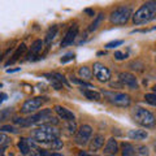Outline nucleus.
Returning <instances> with one entry per match:
<instances>
[{"mask_svg": "<svg viewBox=\"0 0 156 156\" xmlns=\"http://www.w3.org/2000/svg\"><path fill=\"white\" fill-rule=\"evenodd\" d=\"M134 25H146L156 18V2H147L143 5H140L133 16Z\"/></svg>", "mask_w": 156, "mask_h": 156, "instance_id": "1", "label": "nucleus"}, {"mask_svg": "<svg viewBox=\"0 0 156 156\" xmlns=\"http://www.w3.org/2000/svg\"><path fill=\"white\" fill-rule=\"evenodd\" d=\"M31 136H33L34 140H37L39 143H51L52 140L58 139V136H60V130L56 129L55 126L43 125L41 128L33 130Z\"/></svg>", "mask_w": 156, "mask_h": 156, "instance_id": "2", "label": "nucleus"}, {"mask_svg": "<svg viewBox=\"0 0 156 156\" xmlns=\"http://www.w3.org/2000/svg\"><path fill=\"white\" fill-rule=\"evenodd\" d=\"M131 116H133V120L136 124L140 125V126H146V128L154 126L156 122L154 113H151L150 111L142 108V107H136V108H134Z\"/></svg>", "mask_w": 156, "mask_h": 156, "instance_id": "3", "label": "nucleus"}, {"mask_svg": "<svg viewBox=\"0 0 156 156\" xmlns=\"http://www.w3.org/2000/svg\"><path fill=\"white\" fill-rule=\"evenodd\" d=\"M131 16H133L131 8L126 7V5H121L111 12L109 21H111V23H113V25H125L130 20Z\"/></svg>", "mask_w": 156, "mask_h": 156, "instance_id": "4", "label": "nucleus"}, {"mask_svg": "<svg viewBox=\"0 0 156 156\" xmlns=\"http://www.w3.org/2000/svg\"><path fill=\"white\" fill-rule=\"evenodd\" d=\"M107 100L113 105L121 107V108H128L131 104V98L125 92H115V91H103Z\"/></svg>", "mask_w": 156, "mask_h": 156, "instance_id": "5", "label": "nucleus"}, {"mask_svg": "<svg viewBox=\"0 0 156 156\" xmlns=\"http://www.w3.org/2000/svg\"><path fill=\"white\" fill-rule=\"evenodd\" d=\"M44 99L46 98H42V96H37V98H33V99H27L21 107V113L26 115V113H33V112L38 111L42 107V104L44 103Z\"/></svg>", "mask_w": 156, "mask_h": 156, "instance_id": "6", "label": "nucleus"}, {"mask_svg": "<svg viewBox=\"0 0 156 156\" xmlns=\"http://www.w3.org/2000/svg\"><path fill=\"white\" fill-rule=\"evenodd\" d=\"M92 135V128L90 125H82L80 126V129L77 130L76 134V143L80 146H86L89 143V140Z\"/></svg>", "mask_w": 156, "mask_h": 156, "instance_id": "7", "label": "nucleus"}, {"mask_svg": "<svg viewBox=\"0 0 156 156\" xmlns=\"http://www.w3.org/2000/svg\"><path fill=\"white\" fill-rule=\"evenodd\" d=\"M94 69H92V73H94L95 78L99 82H108L109 78H111V70L107 68L104 64H101V62H95L94 64Z\"/></svg>", "mask_w": 156, "mask_h": 156, "instance_id": "8", "label": "nucleus"}, {"mask_svg": "<svg viewBox=\"0 0 156 156\" xmlns=\"http://www.w3.org/2000/svg\"><path fill=\"white\" fill-rule=\"evenodd\" d=\"M119 81L121 85H125L128 86L129 89L131 90H136L139 89V85H138V81H136V78L134 74H131V73H128V72H121L119 74Z\"/></svg>", "mask_w": 156, "mask_h": 156, "instance_id": "9", "label": "nucleus"}, {"mask_svg": "<svg viewBox=\"0 0 156 156\" xmlns=\"http://www.w3.org/2000/svg\"><path fill=\"white\" fill-rule=\"evenodd\" d=\"M78 31H80V27H78V25H73L70 26V29L66 31L64 39H62L61 42V47H66V46H70L73 42L76 41V38L78 35Z\"/></svg>", "mask_w": 156, "mask_h": 156, "instance_id": "10", "label": "nucleus"}, {"mask_svg": "<svg viewBox=\"0 0 156 156\" xmlns=\"http://www.w3.org/2000/svg\"><path fill=\"white\" fill-rule=\"evenodd\" d=\"M55 112L58 115V117L65 121H74L76 120V116L72 111H69L65 107H61V105H55Z\"/></svg>", "mask_w": 156, "mask_h": 156, "instance_id": "11", "label": "nucleus"}, {"mask_svg": "<svg viewBox=\"0 0 156 156\" xmlns=\"http://www.w3.org/2000/svg\"><path fill=\"white\" fill-rule=\"evenodd\" d=\"M117 151H119V143H117L116 138H111L107 140V144L104 147V155L107 156H115L117 154Z\"/></svg>", "mask_w": 156, "mask_h": 156, "instance_id": "12", "label": "nucleus"}, {"mask_svg": "<svg viewBox=\"0 0 156 156\" xmlns=\"http://www.w3.org/2000/svg\"><path fill=\"white\" fill-rule=\"evenodd\" d=\"M104 135H101V134H96L94 138L91 139V142L89 144V150L91 151V152H95V151L98 150H100L101 147H103V144H104Z\"/></svg>", "mask_w": 156, "mask_h": 156, "instance_id": "13", "label": "nucleus"}, {"mask_svg": "<svg viewBox=\"0 0 156 156\" xmlns=\"http://www.w3.org/2000/svg\"><path fill=\"white\" fill-rule=\"evenodd\" d=\"M128 136L133 140H142L148 136V133L146 130H130L128 133Z\"/></svg>", "mask_w": 156, "mask_h": 156, "instance_id": "14", "label": "nucleus"}, {"mask_svg": "<svg viewBox=\"0 0 156 156\" xmlns=\"http://www.w3.org/2000/svg\"><path fill=\"white\" fill-rule=\"evenodd\" d=\"M26 51V46L25 44H23V43H22V44L21 46H18L17 47V50H16V52H14L13 53V56H12V58H9V61L7 62V65H9V64H13V62H16L17 60H18V58L20 57H21L22 56V53L23 52H25Z\"/></svg>", "mask_w": 156, "mask_h": 156, "instance_id": "15", "label": "nucleus"}, {"mask_svg": "<svg viewBox=\"0 0 156 156\" xmlns=\"http://www.w3.org/2000/svg\"><path fill=\"white\" fill-rule=\"evenodd\" d=\"M18 148L21 151L22 155H29L30 154V143H29V140L26 138H21L18 142Z\"/></svg>", "mask_w": 156, "mask_h": 156, "instance_id": "16", "label": "nucleus"}, {"mask_svg": "<svg viewBox=\"0 0 156 156\" xmlns=\"http://www.w3.org/2000/svg\"><path fill=\"white\" fill-rule=\"evenodd\" d=\"M103 20H104V13H99L98 16H95L94 18V21H92V23L90 25L89 27V31H95L99 29V26L101 25V22H103Z\"/></svg>", "mask_w": 156, "mask_h": 156, "instance_id": "17", "label": "nucleus"}, {"mask_svg": "<svg viewBox=\"0 0 156 156\" xmlns=\"http://www.w3.org/2000/svg\"><path fill=\"white\" fill-rule=\"evenodd\" d=\"M134 156H150V151L146 146L138 144L134 147Z\"/></svg>", "mask_w": 156, "mask_h": 156, "instance_id": "18", "label": "nucleus"}, {"mask_svg": "<svg viewBox=\"0 0 156 156\" xmlns=\"http://www.w3.org/2000/svg\"><path fill=\"white\" fill-rule=\"evenodd\" d=\"M42 47H43V42L41 41V39H37V41H34L31 47H30L31 55H38V53L42 51Z\"/></svg>", "mask_w": 156, "mask_h": 156, "instance_id": "19", "label": "nucleus"}, {"mask_svg": "<svg viewBox=\"0 0 156 156\" xmlns=\"http://www.w3.org/2000/svg\"><path fill=\"white\" fill-rule=\"evenodd\" d=\"M82 92H83V95H85L89 100H94V101L100 100V94H99L98 91H94V90H85V91H82Z\"/></svg>", "mask_w": 156, "mask_h": 156, "instance_id": "20", "label": "nucleus"}, {"mask_svg": "<svg viewBox=\"0 0 156 156\" xmlns=\"http://www.w3.org/2000/svg\"><path fill=\"white\" fill-rule=\"evenodd\" d=\"M78 74H80L81 78H83V80H90L91 76H92V72L89 66H81L80 70H78Z\"/></svg>", "mask_w": 156, "mask_h": 156, "instance_id": "21", "label": "nucleus"}, {"mask_svg": "<svg viewBox=\"0 0 156 156\" xmlns=\"http://www.w3.org/2000/svg\"><path fill=\"white\" fill-rule=\"evenodd\" d=\"M121 156H134V147L130 143H122V151Z\"/></svg>", "mask_w": 156, "mask_h": 156, "instance_id": "22", "label": "nucleus"}, {"mask_svg": "<svg viewBox=\"0 0 156 156\" xmlns=\"http://www.w3.org/2000/svg\"><path fill=\"white\" fill-rule=\"evenodd\" d=\"M56 33H57V26L56 25H53L52 27L48 29V31L46 34V43H51L53 41V38H55Z\"/></svg>", "mask_w": 156, "mask_h": 156, "instance_id": "23", "label": "nucleus"}, {"mask_svg": "<svg viewBox=\"0 0 156 156\" xmlns=\"http://www.w3.org/2000/svg\"><path fill=\"white\" fill-rule=\"evenodd\" d=\"M13 113L12 108H5V109H2L0 111V121H7L11 119V116Z\"/></svg>", "mask_w": 156, "mask_h": 156, "instance_id": "24", "label": "nucleus"}, {"mask_svg": "<svg viewBox=\"0 0 156 156\" xmlns=\"http://www.w3.org/2000/svg\"><path fill=\"white\" fill-rule=\"evenodd\" d=\"M144 100L147 101L148 104L156 107V94H155V92H154V94H146L144 95Z\"/></svg>", "mask_w": 156, "mask_h": 156, "instance_id": "25", "label": "nucleus"}, {"mask_svg": "<svg viewBox=\"0 0 156 156\" xmlns=\"http://www.w3.org/2000/svg\"><path fill=\"white\" fill-rule=\"evenodd\" d=\"M55 80H57L60 83H62V85H65V86H69V83H68V81L64 78V76H61V74H58V73H53V74H51Z\"/></svg>", "mask_w": 156, "mask_h": 156, "instance_id": "26", "label": "nucleus"}, {"mask_svg": "<svg viewBox=\"0 0 156 156\" xmlns=\"http://www.w3.org/2000/svg\"><path fill=\"white\" fill-rule=\"evenodd\" d=\"M50 147L52 150H60L62 147V140L60 139H55V140H52V142L50 143Z\"/></svg>", "mask_w": 156, "mask_h": 156, "instance_id": "27", "label": "nucleus"}, {"mask_svg": "<svg viewBox=\"0 0 156 156\" xmlns=\"http://www.w3.org/2000/svg\"><path fill=\"white\" fill-rule=\"evenodd\" d=\"M124 43V41H112L109 43H107L105 44V48H108V50H111V48H115V47H119Z\"/></svg>", "mask_w": 156, "mask_h": 156, "instance_id": "28", "label": "nucleus"}, {"mask_svg": "<svg viewBox=\"0 0 156 156\" xmlns=\"http://www.w3.org/2000/svg\"><path fill=\"white\" fill-rule=\"evenodd\" d=\"M74 53H73V52H70V53H66V55H64V56H62L61 57V62H62V64H65V62H68V61H70V60H73V58H74Z\"/></svg>", "mask_w": 156, "mask_h": 156, "instance_id": "29", "label": "nucleus"}, {"mask_svg": "<svg viewBox=\"0 0 156 156\" xmlns=\"http://www.w3.org/2000/svg\"><path fill=\"white\" fill-rule=\"evenodd\" d=\"M72 82L73 83H77V85H82V86H87V87H90V89H94V87H92L90 83H86L85 81H81V80H77V78H74L73 77L72 78Z\"/></svg>", "mask_w": 156, "mask_h": 156, "instance_id": "30", "label": "nucleus"}, {"mask_svg": "<svg viewBox=\"0 0 156 156\" xmlns=\"http://www.w3.org/2000/svg\"><path fill=\"white\" fill-rule=\"evenodd\" d=\"M66 129L69 130V133H76V121H68V126H66Z\"/></svg>", "mask_w": 156, "mask_h": 156, "instance_id": "31", "label": "nucleus"}, {"mask_svg": "<svg viewBox=\"0 0 156 156\" xmlns=\"http://www.w3.org/2000/svg\"><path fill=\"white\" fill-rule=\"evenodd\" d=\"M2 131H11V133H17L16 128H13V126H9V125L0 126V133H2Z\"/></svg>", "mask_w": 156, "mask_h": 156, "instance_id": "32", "label": "nucleus"}, {"mask_svg": "<svg viewBox=\"0 0 156 156\" xmlns=\"http://www.w3.org/2000/svg\"><path fill=\"white\" fill-rule=\"evenodd\" d=\"M126 57H128V55L124 53V52H121V51H116L115 52V58L116 60H124V58H126Z\"/></svg>", "mask_w": 156, "mask_h": 156, "instance_id": "33", "label": "nucleus"}, {"mask_svg": "<svg viewBox=\"0 0 156 156\" xmlns=\"http://www.w3.org/2000/svg\"><path fill=\"white\" fill-rule=\"evenodd\" d=\"M8 140H9V138H8V136H7L5 134L0 133V146L7 144V143H8Z\"/></svg>", "mask_w": 156, "mask_h": 156, "instance_id": "34", "label": "nucleus"}, {"mask_svg": "<svg viewBox=\"0 0 156 156\" xmlns=\"http://www.w3.org/2000/svg\"><path fill=\"white\" fill-rule=\"evenodd\" d=\"M7 99H8V95L4 94V92H0V104H2L4 100H7Z\"/></svg>", "mask_w": 156, "mask_h": 156, "instance_id": "35", "label": "nucleus"}, {"mask_svg": "<svg viewBox=\"0 0 156 156\" xmlns=\"http://www.w3.org/2000/svg\"><path fill=\"white\" fill-rule=\"evenodd\" d=\"M85 13L90 14V16H94V11H92V9H85Z\"/></svg>", "mask_w": 156, "mask_h": 156, "instance_id": "36", "label": "nucleus"}, {"mask_svg": "<svg viewBox=\"0 0 156 156\" xmlns=\"http://www.w3.org/2000/svg\"><path fill=\"white\" fill-rule=\"evenodd\" d=\"M18 70H20V68H17V69H8L7 72L8 73H14V72H18Z\"/></svg>", "mask_w": 156, "mask_h": 156, "instance_id": "37", "label": "nucleus"}, {"mask_svg": "<svg viewBox=\"0 0 156 156\" xmlns=\"http://www.w3.org/2000/svg\"><path fill=\"white\" fill-rule=\"evenodd\" d=\"M48 156H62L61 154H57V152H55V154H51V155H48Z\"/></svg>", "mask_w": 156, "mask_h": 156, "instance_id": "38", "label": "nucleus"}, {"mask_svg": "<svg viewBox=\"0 0 156 156\" xmlns=\"http://www.w3.org/2000/svg\"><path fill=\"white\" fill-rule=\"evenodd\" d=\"M0 156H4V148L0 147Z\"/></svg>", "mask_w": 156, "mask_h": 156, "instance_id": "39", "label": "nucleus"}, {"mask_svg": "<svg viewBox=\"0 0 156 156\" xmlns=\"http://www.w3.org/2000/svg\"><path fill=\"white\" fill-rule=\"evenodd\" d=\"M152 90H154V92L156 94V85H154V87H152Z\"/></svg>", "mask_w": 156, "mask_h": 156, "instance_id": "40", "label": "nucleus"}, {"mask_svg": "<svg viewBox=\"0 0 156 156\" xmlns=\"http://www.w3.org/2000/svg\"><path fill=\"white\" fill-rule=\"evenodd\" d=\"M154 148H155V152H156V143H155V146H154Z\"/></svg>", "mask_w": 156, "mask_h": 156, "instance_id": "41", "label": "nucleus"}, {"mask_svg": "<svg viewBox=\"0 0 156 156\" xmlns=\"http://www.w3.org/2000/svg\"><path fill=\"white\" fill-rule=\"evenodd\" d=\"M86 156H96V155H86Z\"/></svg>", "mask_w": 156, "mask_h": 156, "instance_id": "42", "label": "nucleus"}]
</instances>
